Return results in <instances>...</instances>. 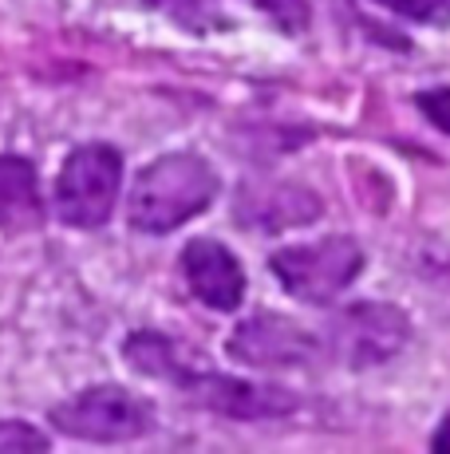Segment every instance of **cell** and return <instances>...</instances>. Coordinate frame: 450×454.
Returning <instances> with one entry per match:
<instances>
[{
    "mask_svg": "<svg viewBox=\"0 0 450 454\" xmlns=\"http://www.w3.org/2000/svg\"><path fill=\"white\" fill-rule=\"evenodd\" d=\"M221 178L213 162L198 151H170L146 162L135 174V186L127 194V225L143 238L175 233L186 222L202 217L218 202Z\"/></svg>",
    "mask_w": 450,
    "mask_h": 454,
    "instance_id": "cell-1",
    "label": "cell"
},
{
    "mask_svg": "<svg viewBox=\"0 0 450 454\" xmlns=\"http://www.w3.org/2000/svg\"><path fill=\"white\" fill-rule=\"evenodd\" d=\"M363 265H368V253L348 233L297 241L269 253V273L276 277V285L305 304H332L360 281Z\"/></svg>",
    "mask_w": 450,
    "mask_h": 454,
    "instance_id": "cell-2",
    "label": "cell"
},
{
    "mask_svg": "<svg viewBox=\"0 0 450 454\" xmlns=\"http://www.w3.org/2000/svg\"><path fill=\"white\" fill-rule=\"evenodd\" d=\"M123 190V154L111 143H83L59 166L56 217L72 230H99L111 222Z\"/></svg>",
    "mask_w": 450,
    "mask_h": 454,
    "instance_id": "cell-3",
    "label": "cell"
},
{
    "mask_svg": "<svg viewBox=\"0 0 450 454\" xmlns=\"http://www.w3.org/2000/svg\"><path fill=\"white\" fill-rule=\"evenodd\" d=\"M48 423L72 439L88 442H131L159 427V411L151 399L119 387V383H95L75 391L72 399L48 411Z\"/></svg>",
    "mask_w": 450,
    "mask_h": 454,
    "instance_id": "cell-4",
    "label": "cell"
},
{
    "mask_svg": "<svg viewBox=\"0 0 450 454\" xmlns=\"http://www.w3.org/2000/svg\"><path fill=\"white\" fill-rule=\"evenodd\" d=\"M175 387L194 407L237 419V423H269V419H289L300 411L297 391L281 387V383H261V380H245V375L213 372L210 360L190 368Z\"/></svg>",
    "mask_w": 450,
    "mask_h": 454,
    "instance_id": "cell-5",
    "label": "cell"
},
{
    "mask_svg": "<svg viewBox=\"0 0 450 454\" xmlns=\"http://www.w3.org/2000/svg\"><path fill=\"white\" fill-rule=\"evenodd\" d=\"M411 340V317L400 304L387 301H356L340 309L328 325L324 352L336 356L348 368H379L395 360Z\"/></svg>",
    "mask_w": 450,
    "mask_h": 454,
    "instance_id": "cell-6",
    "label": "cell"
},
{
    "mask_svg": "<svg viewBox=\"0 0 450 454\" xmlns=\"http://www.w3.org/2000/svg\"><path fill=\"white\" fill-rule=\"evenodd\" d=\"M225 356L233 364H245L257 372L284 368H313L324 360V336L284 312H253L237 320V328L225 340Z\"/></svg>",
    "mask_w": 450,
    "mask_h": 454,
    "instance_id": "cell-7",
    "label": "cell"
},
{
    "mask_svg": "<svg viewBox=\"0 0 450 454\" xmlns=\"http://www.w3.org/2000/svg\"><path fill=\"white\" fill-rule=\"evenodd\" d=\"M182 281L194 293V301H202L206 309L213 312H237L241 301H245V265L225 241L218 238H194L186 241L178 257Z\"/></svg>",
    "mask_w": 450,
    "mask_h": 454,
    "instance_id": "cell-8",
    "label": "cell"
},
{
    "mask_svg": "<svg viewBox=\"0 0 450 454\" xmlns=\"http://www.w3.org/2000/svg\"><path fill=\"white\" fill-rule=\"evenodd\" d=\"M320 198L308 186H289V182H257L237 194L233 222H241L253 233H281L292 225H308L320 217Z\"/></svg>",
    "mask_w": 450,
    "mask_h": 454,
    "instance_id": "cell-9",
    "label": "cell"
},
{
    "mask_svg": "<svg viewBox=\"0 0 450 454\" xmlns=\"http://www.w3.org/2000/svg\"><path fill=\"white\" fill-rule=\"evenodd\" d=\"M123 360L131 364V372L146 375V380H162V383H178L190 368L206 364L194 348H186L182 340L162 336L154 328H138L123 340Z\"/></svg>",
    "mask_w": 450,
    "mask_h": 454,
    "instance_id": "cell-10",
    "label": "cell"
},
{
    "mask_svg": "<svg viewBox=\"0 0 450 454\" xmlns=\"http://www.w3.org/2000/svg\"><path fill=\"white\" fill-rule=\"evenodd\" d=\"M44 202H40L36 166L20 154H0V230L20 233L40 225Z\"/></svg>",
    "mask_w": 450,
    "mask_h": 454,
    "instance_id": "cell-11",
    "label": "cell"
},
{
    "mask_svg": "<svg viewBox=\"0 0 450 454\" xmlns=\"http://www.w3.org/2000/svg\"><path fill=\"white\" fill-rule=\"evenodd\" d=\"M392 16L411 24H427V28H446L450 24V0H376Z\"/></svg>",
    "mask_w": 450,
    "mask_h": 454,
    "instance_id": "cell-12",
    "label": "cell"
},
{
    "mask_svg": "<svg viewBox=\"0 0 450 454\" xmlns=\"http://www.w3.org/2000/svg\"><path fill=\"white\" fill-rule=\"evenodd\" d=\"M51 439L40 427L24 423V419H0V450L4 454H32V450H48Z\"/></svg>",
    "mask_w": 450,
    "mask_h": 454,
    "instance_id": "cell-13",
    "label": "cell"
},
{
    "mask_svg": "<svg viewBox=\"0 0 450 454\" xmlns=\"http://www.w3.org/2000/svg\"><path fill=\"white\" fill-rule=\"evenodd\" d=\"M415 107L423 111L427 123H435L443 135H450V87H427L415 95Z\"/></svg>",
    "mask_w": 450,
    "mask_h": 454,
    "instance_id": "cell-14",
    "label": "cell"
},
{
    "mask_svg": "<svg viewBox=\"0 0 450 454\" xmlns=\"http://www.w3.org/2000/svg\"><path fill=\"white\" fill-rule=\"evenodd\" d=\"M138 4H146V8H159V12H167L170 20H178V24H190V28H202V0H138Z\"/></svg>",
    "mask_w": 450,
    "mask_h": 454,
    "instance_id": "cell-15",
    "label": "cell"
},
{
    "mask_svg": "<svg viewBox=\"0 0 450 454\" xmlns=\"http://www.w3.org/2000/svg\"><path fill=\"white\" fill-rule=\"evenodd\" d=\"M431 447H435V450H450V415L443 419V427H438V434L431 439Z\"/></svg>",
    "mask_w": 450,
    "mask_h": 454,
    "instance_id": "cell-16",
    "label": "cell"
}]
</instances>
